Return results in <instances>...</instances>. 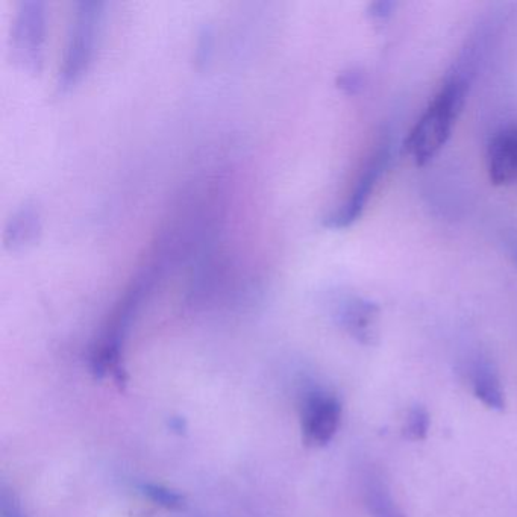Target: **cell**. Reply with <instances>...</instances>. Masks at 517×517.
Listing matches in <instances>:
<instances>
[{
  "instance_id": "obj_7",
  "label": "cell",
  "mask_w": 517,
  "mask_h": 517,
  "mask_svg": "<svg viewBox=\"0 0 517 517\" xmlns=\"http://www.w3.org/2000/svg\"><path fill=\"white\" fill-rule=\"evenodd\" d=\"M487 170L495 185L517 182V125L499 131L487 149Z\"/></svg>"
},
{
  "instance_id": "obj_6",
  "label": "cell",
  "mask_w": 517,
  "mask_h": 517,
  "mask_svg": "<svg viewBox=\"0 0 517 517\" xmlns=\"http://www.w3.org/2000/svg\"><path fill=\"white\" fill-rule=\"evenodd\" d=\"M340 325L363 345L372 346L380 339V307L363 298H352L343 302L339 310Z\"/></svg>"
},
{
  "instance_id": "obj_15",
  "label": "cell",
  "mask_w": 517,
  "mask_h": 517,
  "mask_svg": "<svg viewBox=\"0 0 517 517\" xmlns=\"http://www.w3.org/2000/svg\"><path fill=\"white\" fill-rule=\"evenodd\" d=\"M392 10V2H386V0H383V2H376V4H373L372 7H370V16L380 20L387 19V17L392 14Z\"/></svg>"
},
{
  "instance_id": "obj_2",
  "label": "cell",
  "mask_w": 517,
  "mask_h": 517,
  "mask_svg": "<svg viewBox=\"0 0 517 517\" xmlns=\"http://www.w3.org/2000/svg\"><path fill=\"white\" fill-rule=\"evenodd\" d=\"M101 8L102 4H96V2H84L78 5L75 20L70 26L64 63L60 70L61 88L72 87L87 70L96 44L99 22H101Z\"/></svg>"
},
{
  "instance_id": "obj_16",
  "label": "cell",
  "mask_w": 517,
  "mask_h": 517,
  "mask_svg": "<svg viewBox=\"0 0 517 517\" xmlns=\"http://www.w3.org/2000/svg\"><path fill=\"white\" fill-rule=\"evenodd\" d=\"M511 254H513L514 263L517 264V243H514L513 252H511Z\"/></svg>"
},
{
  "instance_id": "obj_8",
  "label": "cell",
  "mask_w": 517,
  "mask_h": 517,
  "mask_svg": "<svg viewBox=\"0 0 517 517\" xmlns=\"http://www.w3.org/2000/svg\"><path fill=\"white\" fill-rule=\"evenodd\" d=\"M474 393L486 407L502 411L505 408V395L498 373L489 363H478L472 375Z\"/></svg>"
},
{
  "instance_id": "obj_12",
  "label": "cell",
  "mask_w": 517,
  "mask_h": 517,
  "mask_svg": "<svg viewBox=\"0 0 517 517\" xmlns=\"http://www.w3.org/2000/svg\"><path fill=\"white\" fill-rule=\"evenodd\" d=\"M141 490L151 501L161 505V507L169 508V510H179V508L184 507V498L175 490L157 486V484H145L141 487Z\"/></svg>"
},
{
  "instance_id": "obj_5",
  "label": "cell",
  "mask_w": 517,
  "mask_h": 517,
  "mask_svg": "<svg viewBox=\"0 0 517 517\" xmlns=\"http://www.w3.org/2000/svg\"><path fill=\"white\" fill-rule=\"evenodd\" d=\"M342 420V404L326 393H313L302 411V437L305 445L323 448L336 436Z\"/></svg>"
},
{
  "instance_id": "obj_3",
  "label": "cell",
  "mask_w": 517,
  "mask_h": 517,
  "mask_svg": "<svg viewBox=\"0 0 517 517\" xmlns=\"http://www.w3.org/2000/svg\"><path fill=\"white\" fill-rule=\"evenodd\" d=\"M14 58L28 70H40L46 41L44 4L35 0L22 2L13 25Z\"/></svg>"
},
{
  "instance_id": "obj_9",
  "label": "cell",
  "mask_w": 517,
  "mask_h": 517,
  "mask_svg": "<svg viewBox=\"0 0 517 517\" xmlns=\"http://www.w3.org/2000/svg\"><path fill=\"white\" fill-rule=\"evenodd\" d=\"M366 505L372 517H407L390 495L387 484L380 478L367 481Z\"/></svg>"
},
{
  "instance_id": "obj_13",
  "label": "cell",
  "mask_w": 517,
  "mask_h": 517,
  "mask_svg": "<svg viewBox=\"0 0 517 517\" xmlns=\"http://www.w3.org/2000/svg\"><path fill=\"white\" fill-rule=\"evenodd\" d=\"M0 513L2 517H28L19 498L5 486H2V492H0Z\"/></svg>"
},
{
  "instance_id": "obj_4",
  "label": "cell",
  "mask_w": 517,
  "mask_h": 517,
  "mask_svg": "<svg viewBox=\"0 0 517 517\" xmlns=\"http://www.w3.org/2000/svg\"><path fill=\"white\" fill-rule=\"evenodd\" d=\"M389 161L390 146L384 143L367 160L366 166L361 170L360 178H358L348 201L326 217V228H349V226L354 225L360 219L364 208H366L367 201H369L370 195H372L373 188H375L376 182L383 175L384 170L389 166Z\"/></svg>"
},
{
  "instance_id": "obj_1",
  "label": "cell",
  "mask_w": 517,
  "mask_h": 517,
  "mask_svg": "<svg viewBox=\"0 0 517 517\" xmlns=\"http://www.w3.org/2000/svg\"><path fill=\"white\" fill-rule=\"evenodd\" d=\"M469 87L470 75L461 70L454 73L405 138L404 152L417 166L430 163L446 145L455 120L463 110Z\"/></svg>"
},
{
  "instance_id": "obj_10",
  "label": "cell",
  "mask_w": 517,
  "mask_h": 517,
  "mask_svg": "<svg viewBox=\"0 0 517 517\" xmlns=\"http://www.w3.org/2000/svg\"><path fill=\"white\" fill-rule=\"evenodd\" d=\"M38 217L31 207L23 208L11 220L7 228V243L13 246H22L31 242L37 234Z\"/></svg>"
},
{
  "instance_id": "obj_14",
  "label": "cell",
  "mask_w": 517,
  "mask_h": 517,
  "mask_svg": "<svg viewBox=\"0 0 517 517\" xmlns=\"http://www.w3.org/2000/svg\"><path fill=\"white\" fill-rule=\"evenodd\" d=\"M340 87L343 90L348 91V93H357L358 88L363 84V78H361V73L358 72H348L345 75H342L339 81Z\"/></svg>"
},
{
  "instance_id": "obj_11",
  "label": "cell",
  "mask_w": 517,
  "mask_h": 517,
  "mask_svg": "<svg viewBox=\"0 0 517 517\" xmlns=\"http://www.w3.org/2000/svg\"><path fill=\"white\" fill-rule=\"evenodd\" d=\"M428 431H430V414L425 408L416 405V407L411 408L407 419H405L402 434H404L405 439L411 440V442H422V440L427 439Z\"/></svg>"
}]
</instances>
